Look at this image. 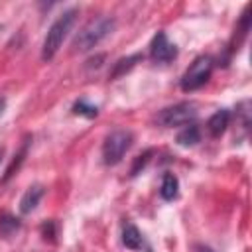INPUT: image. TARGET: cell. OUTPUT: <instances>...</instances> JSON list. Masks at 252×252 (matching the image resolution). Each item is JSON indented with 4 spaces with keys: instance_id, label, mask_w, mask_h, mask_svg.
Listing matches in <instances>:
<instances>
[{
    "instance_id": "2",
    "label": "cell",
    "mask_w": 252,
    "mask_h": 252,
    "mask_svg": "<svg viewBox=\"0 0 252 252\" xmlns=\"http://www.w3.org/2000/svg\"><path fill=\"white\" fill-rule=\"evenodd\" d=\"M114 18H96L91 24H87L73 39L75 51H89L94 45H98L114 30Z\"/></svg>"
},
{
    "instance_id": "6",
    "label": "cell",
    "mask_w": 252,
    "mask_h": 252,
    "mask_svg": "<svg viewBox=\"0 0 252 252\" xmlns=\"http://www.w3.org/2000/svg\"><path fill=\"white\" fill-rule=\"evenodd\" d=\"M150 55L158 63H167L177 57V47H175V43H171L167 39V35L163 32H158L150 43Z\"/></svg>"
},
{
    "instance_id": "20",
    "label": "cell",
    "mask_w": 252,
    "mask_h": 252,
    "mask_svg": "<svg viewBox=\"0 0 252 252\" xmlns=\"http://www.w3.org/2000/svg\"><path fill=\"white\" fill-rule=\"evenodd\" d=\"M2 156H4V148H0V161H2Z\"/></svg>"
},
{
    "instance_id": "10",
    "label": "cell",
    "mask_w": 252,
    "mask_h": 252,
    "mask_svg": "<svg viewBox=\"0 0 252 252\" xmlns=\"http://www.w3.org/2000/svg\"><path fill=\"white\" fill-rule=\"evenodd\" d=\"M122 244H124L126 248H130V250H140V248L144 246L142 234H140V230H138L132 222H128V224L122 228Z\"/></svg>"
},
{
    "instance_id": "12",
    "label": "cell",
    "mask_w": 252,
    "mask_h": 252,
    "mask_svg": "<svg viewBox=\"0 0 252 252\" xmlns=\"http://www.w3.org/2000/svg\"><path fill=\"white\" fill-rule=\"evenodd\" d=\"M199 140H201V132H199V128H197L195 124H187V126L177 134V144H179V146H185V148L195 146Z\"/></svg>"
},
{
    "instance_id": "9",
    "label": "cell",
    "mask_w": 252,
    "mask_h": 252,
    "mask_svg": "<svg viewBox=\"0 0 252 252\" xmlns=\"http://www.w3.org/2000/svg\"><path fill=\"white\" fill-rule=\"evenodd\" d=\"M159 195L165 201H173L179 195V179L173 173H163L161 177V187H159Z\"/></svg>"
},
{
    "instance_id": "5",
    "label": "cell",
    "mask_w": 252,
    "mask_h": 252,
    "mask_svg": "<svg viewBox=\"0 0 252 252\" xmlns=\"http://www.w3.org/2000/svg\"><path fill=\"white\" fill-rule=\"evenodd\" d=\"M211 73H213V59L209 55L197 57L189 65V69L183 73V77H181V89L183 91H197V89H201L211 79Z\"/></svg>"
},
{
    "instance_id": "7",
    "label": "cell",
    "mask_w": 252,
    "mask_h": 252,
    "mask_svg": "<svg viewBox=\"0 0 252 252\" xmlns=\"http://www.w3.org/2000/svg\"><path fill=\"white\" fill-rule=\"evenodd\" d=\"M41 197H43V187H41V185H32V187L22 195V199H20V211H22L24 215H30V213L39 205Z\"/></svg>"
},
{
    "instance_id": "8",
    "label": "cell",
    "mask_w": 252,
    "mask_h": 252,
    "mask_svg": "<svg viewBox=\"0 0 252 252\" xmlns=\"http://www.w3.org/2000/svg\"><path fill=\"white\" fill-rule=\"evenodd\" d=\"M228 122H230V112H228L226 108L217 110V112H215V114L209 118V122H207L209 134H211V136H215V138H219V136H220V134L226 130Z\"/></svg>"
},
{
    "instance_id": "11",
    "label": "cell",
    "mask_w": 252,
    "mask_h": 252,
    "mask_svg": "<svg viewBox=\"0 0 252 252\" xmlns=\"http://www.w3.org/2000/svg\"><path fill=\"white\" fill-rule=\"evenodd\" d=\"M20 228H22L20 219H16V217L10 215V213H2V215H0V236H2V238H10V236L16 234Z\"/></svg>"
},
{
    "instance_id": "19",
    "label": "cell",
    "mask_w": 252,
    "mask_h": 252,
    "mask_svg": "<svg viewBox=\"0 0 252 252\" xmlns=\"http://www.w3.org/2000/svg\"><path fill=\"white\" fill-rule=\"evenodd\" d=\"M4 110H6V98H4V96H0V116L4 114Z\"/></svg>"
},
{
    "instance_id": "17",
    "label": "cell",
    "mask_w": 252,
    "mask_h": 252,
    "mask_svg": "<svg viewBox=\"0 0 252 252\" xmlns=\"http://www.w3.org/2000/svg\"><path fill=\"white\" fill-rule=\"evenodd\" d=\"M41 234H43V238L47 240H53V236H55V222L53 220H49V222H45L43 226H41Z\"/></svg>"
},
{
    "instance_id": "16",
    "label": "cell",
    "mask_w": 252,
    "mask_h": 252,
    "mask_svg": "<svg viewBox=\"0 0 252 252\" xmlns=\"http://www.w3.org/2000/svg\"><path fill=\"white\" fill-rule=\"evenodd\" d=\"M154 152L152 150H146L142 156H138L136 158V161H134V165H132V169H130V175H136L138 171H140V167H144L146 163H148V159H150V156H152Z\"/></svg>"
},
{
    "instance_id": "3",
    "label": "cell",
    "mask_w": 252,
    "mask_h": 252,
    "mask_svg": "<svg viewBox=\"0 0 252 252\" xmlns=\"http://www.w3.org/2000/svg\"><path fill=\"white\" fill-rule=\"evenodd\" d=\"M134 136L130 130H114L102 142V161L106 165H116L122 161L124 154L132 148Z\"/></svg>"
},
{
    "instance_id": "1",
    "label": "cell",
    "mask_w": 252,
    "mask_h": 252,
    "mask_svg": "<svg viewBox=\"0 0 252 252\" xmlns=\"http://www.w3.org/2000/svg\"><path fill=\"white\" fill-rule=\"evenodd\" d=\"M75 20H77V10H75V8H69V10H65V12L51 24V28L47 30V35H45V39H43V47H41V59H43V61H51V59L55 57V53L59 51L63 39H65L67 33L71 32Z\"/></svg>"
},
{
    "instance_id": "4",
    "label": "cell",
    "mask_w": 252,
    "mask_h": 252,
    "mask_svg": "<svg viewBox=\"0 0 252 252\" xmlns=\"http://www.w3.org/2000/svg\"><path fill=\"white\" fill-rule=\"evenodd\" d=\"M195 116H197V106L185 100V102H177L173 106L159 110V114L156 116V122L163 128H173V126H185L193 122Z\"/></svg>"
},
{
    "instance_id": "14",
    "label": "cell",
    "mask_w": 252,
    "mask_h": 252,
    "mask_svg": "<svg viewBox=\"0 0 252 252\" xmlns=\"http://www.w3.org/2000/svg\"><path fill=\"white\" fill-rule=\"evenodd\" d=\"M28 144H30V140H26V142H24V146H22V150L18 152V156H14L12 163L8 165V169H6L4 177H2V183H6V181L14 175V171H18V167L22 165V161H24V158H26V154H28Z\"/></svg>"
},
{
    "instance_id": "15",
    "label": "cell",
    "mask_w": 252,
    "mask_h": 252,
    "mask_svg": "<svg viewBox=\"0 0 252 252\" xmlns=\"http://www.w3.org/2000/svg\"><path fill=\"white\" fill-rule=\"evenodd\" d=\"M73 112L75 114H81V116H87V118H94L98 114V108L93 106V104H89L87 100H77L73 104Z\"/></svg>"
},
{
    "instance_id": "13",
    "label": "cell",
    "mask_w": 252,
    "mask_h": 252,
    "mask_svg": "<svg viewBox=\"0 0 252 252\" xmlns=\"http://www.w3.org/2000/svg\"><path fill=\"white\" fill-rule=\"evenodd\" d=\"M142 59V55L140 53H134V55H128V57H122V59H118L116 63H114V69L110 71V79H116V77H122L126 71H130L134 65H136V61H140Z\"/></svg>"
},
{
    "instance_id": "18",
    "label": "cell",
    "mask_w": 252,
    "mask_h": 252,
    "mask_svg": "<svg viewBox=\"0 0 252 252\" xmlns=\"http://www.w3.org/2000/svg\"><path fill=\"white\" fill-rule=\"evenodd\" d=\"M195 250H197V252H215L213 248H209V246H203V244H197V246H195Z\"/></svg>"
}]
</instances>
